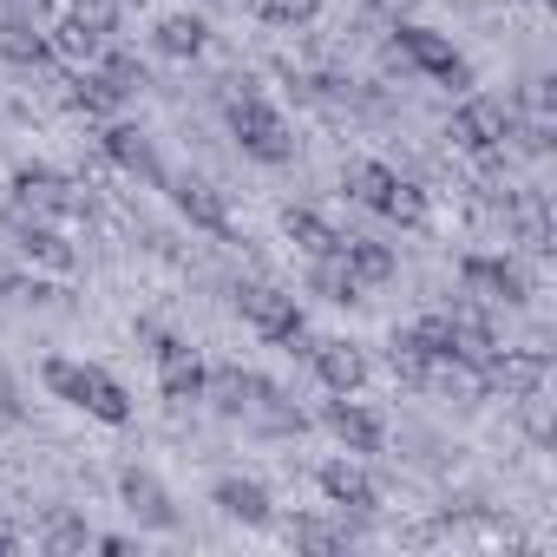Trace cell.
I'll list each match as a JSON object with an SVG mask.
<instances>
[{"instance_id":"obj_30","label":"cell","mask_w":557,"mask_h":557,"mask_svg":"<svg viewBox=\"0 0 557 557\" xmlns=\"http://www.w3.org/2000/svg\"><path fill=\"white\" fill-rule=\"evenodd\" d=\"M0 550H14V531H8V524H0Z\"/></svg>"},{"instance_id":"obj_13","label":"cell","mask_w":557,"mask_h":557,"mask_svg":"<svg viewBox=\"0 0 557 557\" xmlns=\"http://www.w3.org/2000/svg\"><path fill=\"white\" fill-rule=\"evenodd\" d=\"M210 505H216L223 518H236V524H269V518H275L269 485H256V479H216V485H210Z\"/></svg>"},{"instance_id":"obj_16","label":"cell","mask_w":557,"mask_h":557,"mask_svg":"<svg viewBox=\"0 0 557 557\" xmlns=\"http://www.w3.org/2000/svg\"><path fill=\"white\" fill-rule=\"evenodd\" d=\"M106 158H112L119 171H132V177L164 184V171H158V158H151V145H145V132H138V125H106Z\"/></svg>"},{"instance_id":"obj_27","label":"cell","mask_w":557,"mask_h":557,"mask_svg":"<svg viewBox=\"0 0 557 557\" xmlns=\"http://www.w3.org/2000/svg\"><path fill=\"white\" fill-rule=\"evenodd\" d=\"M518 236H524L531 249H550V223H544V197H524V203H518Z\"/></svg>"},{"instance_id":"obj_14","label":"cell","mask_w":557,"mask_h":557,"mask_svg":"<svg viewBox=\"0 0 557 557\" xmlns=\"http://www.w3.org/2000/svg\"><path fill=\"white\" fill-rule=\"evenodd\" d=\"M14 236H21V256H27V262H47V269H60V275L79 262L73 243H66L47 216H14Z\"/></svg>"},{"instance_id":"obj_24","label":"cell","mask_w":557,"mask_h":557,"mask_svg":"<svg viewBox=\"0 0 557 557\" xmlns=\"http://www.w3.org/2000/svg\"><path fill=\"white\" fill-rule=\"evenodd\" d=\"M381 216H394V223H407V230H413V223H426V190L400 177V184L387 190V203H381Z\"/></svg>"},{"instance_id":"obj_28","label":"cell","mask_w":557,"mask_h":557,"mask_svg":"<svg viewBox=\"0 0 557 557\" xmlns=\"http://www.w3.org/2000/svg\"><path fill=\"white\" fill-rule=\"evenodd\" d=\"M47 550H53V557H66V550H92V531H86L79 518H53V531H47Z\"/></svg>"},{"instance_id":"obj_25","label":"cell","mask_w":557,"mask_h":557,"mask_svg":"<svg viewBox=\"0 0 557 557\" xmlns=\"http://www.w3.org/2000/svg\"><path fill=\"white\" fill-rule=\"evenodd\" d=\"M99 73H106L125 99H132V92H145V66H138L132 53H112V47H106V53H99Z\"/></svg>"},{"instance_id":"obj_6","label":"cell","mask_w":557,"mask_h":557,"mask_svg":"<svg viewBox=\"0 0 557 557\" xmlns=\"http://www.w3.org/2000/svg\"><path fill=\"white\" fill-rule=\"evenodd\" d=\"M544 374H550V361L537 355V348H485L479 355V387H505L511 400H537V387H544Z\"/></svg>"},{"instance_id":"obj_23","label":"cell","mask_w":557,"mask_h":557,"mask_svg":"<svg viewBox=\"0 0 557 557\" xmlns=\"http://www.w3.org/2000/svg\"><path fill=\"white\" fill-rule=\"evenodd\" d=\"M394 184H400V171H387V164H374V158H368V164H348V177H342V190H348L355 203H368V210H381Z\"/></svg>"},{"instance_id":"obj_20","label":"cell","mask_w":557,"mask_h":557,"mask_svg":"<svg viewBox=\"0 0 557 557\" xmlns=\"http://www.w3.org/2000/svg\"><path fill=\"white\" fill-rule=\"evenodd\" d=\"M171 197H177V210H184V216H190L197 230H216V236L230 230V203H223V197H216L210 184L184 177V184H171Z\"/></svg>"},{"instance_id":"obj_4","label":"cell","mask_w":557,"mask_h":557,"mask_svg":"<svg viewBox=\"0 0 557 557\" xmlns=\"http://www.w3.org/2000/svg\"><path fill=\"white\" fill-rule=\"evenodd\" d=\"M394 47H400L426 79H440V86H472V66L459 60V47H453L446 34H433V27H394Z\"/></svg>"},{"instance_id":"obj_9","label":"cell","mask_w":557,"mask_h":557,"mask_svg":"<svg viewBox=\"0 0 557 557\" xmlns=\"http://www.w3.org/2000/svg\"><path fill=\"white\" fill-rule=\"evenodd\" d=\"M459 283H466V296H479V302H505V309H518V302L531 296L524 269L505 262V256H466V262H459Z\"/></svg>"},{"instance_id":"obj_29","label":"cell","mask_w":557,"mask_h":557,"mask_svg":"<svg viewBox=\"0 0 557 557\" xmlns=\"http://www.w3.org/2000/svg\"><path fill=\"white\" fill-rule=\"evenodd\" d=\"M216 8H262V0H216Z\"/></svg>"},{"instance_id":"obj_2","label":"cell","mask_w":557,"mask_h":557,"mask_svg":"<svg viewBox=\"0 0 557 557\" xmlns=\"http://www.w3.org/2000/svg\"><path fill=\"white\" fill-rule=\"evenodd\" d=\"M230 138H236L243 158H256V164H289V158H296V138H289L283 112H275L269 99H256V92L230 99Z\"/></svg>"},{"instance_id":"obj_11","label":"cell","mask_w":557,"mask_h":557,"mask_svg":"<svg viewBox=\"0 0 557 557\" xmlns=\"http://www.w3.org/2000/svg\"><path fill=\"white\" fill-rule=\"evenodd\" d=\"M309 368L322 374L329 394H361V381H368V361L348 342H309Z\"/></svg>"},{"instance_id":"obj_10","label":"cell","mask_w":557,"mask_h":557,"mask_svg":"<svg viewBox=\"0 0 557 557\" xmlns=\"http://www.w3.org/2000/svg\"><path fill=\"white\" fill-rule=\"evenodd\" d=\"M322 420H329V433H335L348 453H381V440H387L381 413H374V407H361V400H348V394H335Z\"/></svg>"},{"instance_id":"obj_17","label":"cell","mask_w":557,"mask_h":557,"mask_svg":"<svg viewBox=\"0 0 557 557\" xmlns=\"http://www.w3.org/2000/svg\"><path fill=\"white\" fill-rule=\"evenodd\" d=\"M283 230H289V243H296L309 262H322V256H342V230H335L329 216H315V210H289V216H283Z\"/></svg>"},{"instance_id":"obj_15","label":"cell","mask_w":557,"mask_h":557,"mask_svg":"<svg viewBox=\"0 0 557 557\" xmlns=\"http://www.w3.org/2000/svg\"><path fill=\"white\" fill-rule=\"evenodd\" d=\"M119 492H125V505H132L151 531H171V524H177V505H171V492H164L151 472H138V466H132V472L119 479Z\"/></svg>"},{"instance_id":"obj_19","label":"cell","mask_w":557,"mask_h":557,"mask_svg":"<svg viewBox=\"0 0 557 557\" xmlns=\"http://www.w3.org/2000/svg\"><path fill=\"white\" fill-rule=\"evenodd\" d=\"M151 40H158V53H164V60H197V53L210 47V27H203L197 14H164Z\"/></svg>"},{"instance_id":"obj_7","label":"cell","mask_w":557,"mask_h":557,"mask_svg":"<svg viewBox=\"0 0 557 557\" xmlns=\"http://www.w3.org/2000/svg\"><path fill=\"white\" fill-rule=\"evenodd\" d=\"M73 210H86V197H79L60 171L34 164V171L14 177V216H73Z\"/></svg>"},{"instance_id":"obj_8","label":"cell","mask_w":557,"mask_h":557,"mask_svg":"<svg viewBox=\"0 0 557 557\" xmlns=\"http://www.w3.org/2000/svg\"><path fill=\"white\" fill-rule=\"evenodd\" d=\"M203 381H210V368L197 361V348L184 335H158V387H164V400L190 407V400H203Z\"/></svg>"},{"instance_id":"obj_21","label":"cell","mask_w":557,"mask_h":557,"mask_svg":"<svg viewBox=\"0 0 557 557\" xmlns=\"http://www.w3.org/2000/svg\"><path fill=\"white\" fill-rule=\"evenodd\" d=\"M0 60H14V66H53V47H47V34L40 27H27V21H0Z\"/></svg>"},{"instance_id":"obj_1","label":"cell","mask_w":557,"mask_h":557,"mask_svg":"<svg viewBox=\"0 0 557 557\" xmlns=\"http://www.w3.org/2000/svg\"><path fill=\"white\" fill-rule=\"evenodd\" d=\"M47 387L66 400V407H79V413H92V420H106V426H125L132 420V394L106 374V368H92V361H47Z\"/></svg>"},{"instance_id":"obj_12","label":"cell","mask_w":557,"mask_h":557,"mask_svg":"<svg viewBox=\"0 0 557 557\" xmlns=\"http://www.w3.org/2000/svg\"><path fill=\"white\" fill-rule=\"evenodd\" d=\"M315 485H322V498L342 505V511H374V505H381L374 479H368L361 466H348V459H329V466L315 472Z\"/></svg>"},{"instance_id":"obj_5","label":"cell","mask_w":557,"mask_h":557,"mask_svg":"<svg viewBox=\"0 0 557 557\" xmlns=\"http://www.w3.org/2000/svg\"><path fill=\"white\" fill-rule=\"evenodd\" d=\"M446 138H453L459 151H472V158H485V151H498V145L511 138V106H505V99H466V106L453 112V125H446Z\"/></svg>"},{"instance_id":"obj_18","label":"cell","mask_w":557,"mask_h":557,"mask_svg":"<svg viewBox=\"0 0 557 557\" xmlns=\"http://www.w3.org/2000/svg\"><path fill=\"white\" fill-rule=\"evenodd\" d=\"M342 269L355 275L361 289H374V283H387V275H394V249L387 243H368V236H342Z\"/></svg>"},{"instance_id":"obj_22","label":"cell","mask_w":557,"mask_h":557,"mask_svg":"<svg viewBox=\"0 0 557 557\" xmlns=\"http://www.w3.org/2000/svg\"><path fill=\"white\" fill-rule=\"evenodd\" d=\"M66 106H73V112H92V119H112V112L125 106V92H119V86H112V79H106L99 66H86V73L73 79V92H66Z\"/></svg>"},{"instance_id":"obj_3","label":"cell","mask_w":557,"mask_h":557,"mask_svg":"<svg viewBox=\"0 0 557 557\" xmlns=\"http://www.w3.org/2000/svg\"><path fill=\"white\" fill-rule=\"evenodd\" d=\"M236 309H243V322H249L262 342H275V348H296V342H309L302 302H296L289 289H275V283H243V289H236Z\"/></svg>"},{"instance_id":"obj_26","label":"cell","mask_w":557,"mask_h":557,"mask_svg":"<svg viewBox=\"0 0 557 557\" xmlns=\"http://www.w3.org/2000/svg\"><path fill=\"white\" fill-rule=\"evenodd\" d=\"M289 544H302V550H335V544H348V531H335V524H322V518H296V524H289Z\"/></svg>"}]
</instances>
